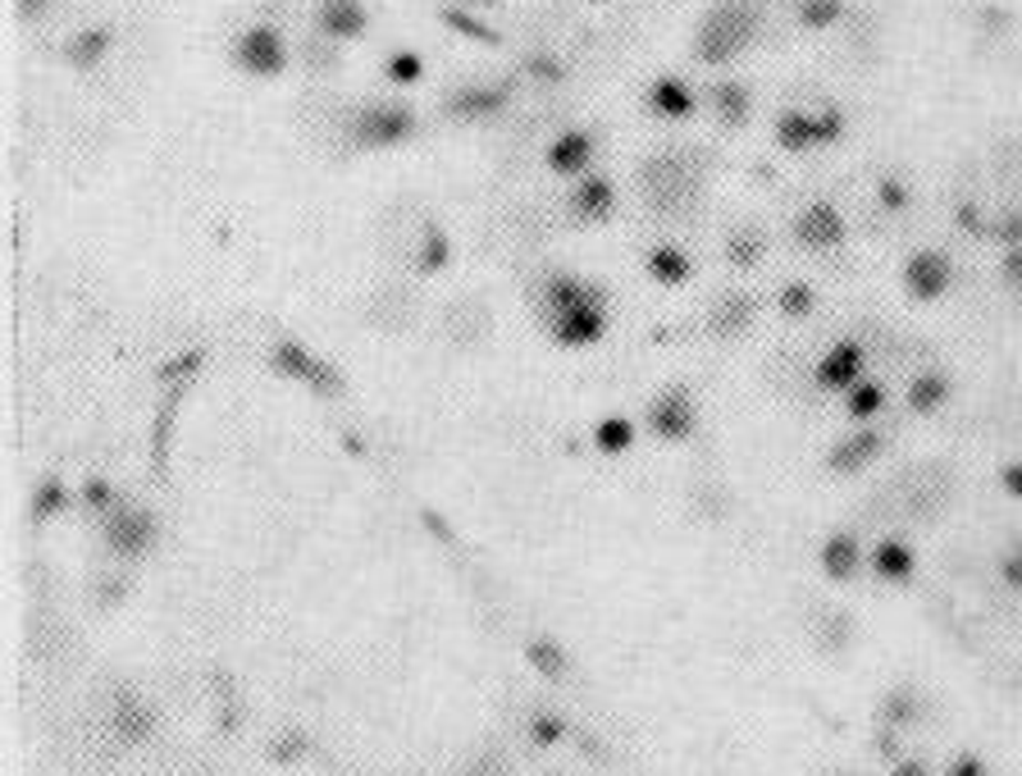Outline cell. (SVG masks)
Returning <instances> with one entry per match:
<instances>
[{
    "label": "cell",
    "instance_id": "cell-1",
    "mask_svg": "<svg viewBox=\"0 0 1022 776\" xmlns=\"http://www.w3.org/2000/svg\"><path fill=\"white\" fill-rule=\"evenodd\" d=\"M703 161L699 152H653L639 165V193L658 215H680L690 210L703 193Z\"/></svg>",
    "mask_w": 1022,
    "mask_h": 776
},
{
    "label": "cell",
    "instance_id": "cell-2",
    "mask_svg": "<svg viewBox=\"0 0 1022 776\" xmlns=\"http://www.w3.org/2000/svg\"><path fill=\"white\" fill-rule=\"evenodd\" d=\"M763 10L753 0H716L694 32V55L703 64H731L758 42Z\"/></svg>",
    "mask_w": 1022,
    "mask_h": 776
},
{
    "label": "cell",
    "instance_id": "cell-3",
    "mask_svg": "<svg viewBox=\"0 0 1022 776\" xmlns=\"http://www.w3.org/2000/svg\"><path fill=\"white\" fill-rule=\"evenodd\" d=\"M411 133H415V110L398 101H374L348 115V142L357 152H389V146H402Z\"/></svg>",
    "mask_w": 1022,
    "mask_h": 776
},
{
    "label": "cell",
    "instance_id": "cell-4",
    "mask_svg": "<svg viewBox=\"0 0 1022 776\" xmlns=\"http://www.w3.org/2000/svg\"><path fill=\"white\" fill-rule=\"evenodd\" d=\"M840 137H845V115L836 105H822V110L794 105V110H781L776 115V146H785L794 156L813 152V146H830Z\"/></svg>",
    "mask_w": 1022,
    "mask_h": 776
},
{
    "label": "cell",
    "instance_id": "cell-5",
    "mask_svg": "<svg viewBox=\"0 0 1022 776\" xmlns=\"http://www.w3.org/2000/svg\"><path fill=\"white\" fill-rule=\"evenodd\" d=\"M234 60H238L242 73H251V79H279V73L288 69V42H283V32L275 23H251L238 37Z\"/></svg>",
    "mask_w": 1022,
    "mask_h": 776
},
{
    "label": "cell",
    "instance_id": "cell-6",
    "mask_svg": "<svg viewBox=\"0 0 1022 776\" xmlns=\"http://www.w3.org/2000/svg\"><path fill=\"white\" fill-rule=\"evenodd\" d=\"M649 430L667 443H685L699 430V402L685 384H671L649 402Z\"/></svg>",
    "mask_w": 1022,
    "mask_h": 776
},
{
    "label": "cell",
    "instance_id": "cell-7",
    "mask_svg": "<svg viewBox=\"0 0 1022 776\" xmlns=\"http://www.w3.org/2000/svg\"><path fill=\"white\" fill-rule=\"evenodd\" d=\"M544 324H548V334L561 348H593L602 334H608V311H602V298H589V302H576V307L548 311Z\"/></svg>",
    "mask_w": 1022,
    "mask_h": 776
},
{
    "label": "cell",
    "instance_id": "cell-8",
    "mask_svg": "<svg viewBox=\"0 0 1022 776\" xmlns=\"http://www.w3.org/2000/svg\"><path fill=\"white\" fill-rule=\"evenodd\" d=\"M954 288V261L944 251H913L904 266V292L913 302H940Z\"/></svg>",
    "mask_w": 1022,
    "mask_h": 776
},
{
    "label": "cell",
    "instance_id": "cell-9",
    "mask_svg": "<svg viewBox=\"0 0 1022 776\" xmlns=\"http://www.w3.org/2000/svg\"><path fill=\"white\" fill-rule=\"evenodd\" d=\"M156 544V516L137 511V507H115L105 511V548L120 552V558H137Z\"/></svg>",
    "mask_w": 1022,
    "mask_h": 776
},
{
    "label": "cell",
    "instance_id": "cell-10",
    "mask_svg": "<svg viewBox=\"0 0 1022 776\" xmlns=\"http://www.w3.org/2000/svg\"><path fill=\"white\" fill-rule=\"evenodd\" d=\"M494 334V311L484 307V298H452L443 311V339L452 348H479Z\"/></svg>",
    "mask_w": 1022,
    "mask_h": 776
},
{
    "label": "cell",
    "instance_id": "cell-11",
    "mask_svg": "<svg viewBox=\"0 0 1022 776\" xmlns=\"http://www.w3.org/2000/svg\"><path fill=\"white\" fill-rule=\"evenodd\" d=\"M794 242L808 247V251H830V247H840L845 242V215L840 206H830V201H808L799 210V219H794Z\"/></svg>",
    "mask_w": 1022,
    "mask_h": 776
},
{
    "label": "cell",
    "instance_id": "cell-12",
    "mask_svg": "<svg viewBox=\"0 0 1022 776\" xmlns=\"http://www.w3.org/2000/svg\"><path fill=\"white\" fill-rule=\"evenodd\" d=\"M863 371H867V352H863V343L840 339L836 348H826V356L817 361L813 380H817V389H826V393H845V389H854V384L863 380Z\"/></svg>",
    "mask_w": 1022,
    "mask_h": 776
},
{
    "label": "cell",
    "instance_id": "cell-13",
    "mask_svg": "<svg viewBox=\"0 0 1022 776\" xmlns=\"http://www.w3.org/2000/svg\"><path fill=\"white\" fill-rule=\"evenodd\" d=\"M566 210H571L576 225H602L612 210H617V193H612V178L602 174H580V183L566 193Z\"/></svg>",
    "mask_w": 1022,
    "mask_h": 776
},
{
    "label": "cell",
    "instance_id": "cell-14",
    "mask_svg": "<svg viewBox=\"0 0 1022 776\" xmlns=\"http://www.w3.org/2000/svg\"><path fill=\"white\" fill-rule=\"evenodd\" d=\"M881 453H886V434L873 430V425H863V430H854L849 438H840L836 448H830L826 466L836 470V475H858L863 466H873Z\"/></svg>",
    "mask_w": 1022,
    "mask_h": 776
},
{
    "label": "cell",
    "instance_id": "cell-15",
    "mask_svg": "<svg viewBox=\"0 0 1022 776\" xmlns=\"http://www.w3.org/2000/svg\"><path fill=\"white\" fill-rule=\"evenodd\" d=\"M370 28V10L361 0H320L316 6V32L329 42H352Z\"/></svg>",
    "mask_w": 1022,
    "mask_h": 776
},
{
    "label": "cell",
    "instance_id": "cell-16",
    "mask_svg": "<svg viewBox=\"0 0 1022 776\" xmlns=\"http://www.w3.org/2000/svg\"><path fill=\"white\" fill-rule=\"evenodd\" d=\"M593 156H598V137H593L589 128H571V133L553 137V146H548V169H553V174H566V178H580V174H589Z\"/></svg>",
    "mask_w": 1022,
    "mask_h": 776
},
{
    "label": "cell",
    "instance_id": "cell-17",
    "mask_svg": "<svg viewBox=\"0 0 1022 776\" xmlns=\"http://www.w3.org/2000/svg\"><path fill=\"white\" fill-rule=\"evenodd\" d=\"M753 315H758V307H753V298L749 292H722V298L712 302V311H708V329H712V339H722V343H731V339H744L749 334V324H753Z\"/></svg>",
    "mask_w": 1022,
    "mask_h": 776
},
{
    "label": "cell",
    "instance_id": "cell-18",
    "mask_svg": "<svg viewBox=\"0 0 1022 776\" xmlns=\"http://www.w3.org/2000/svg\"><path fill=\"white\" fill-rule=\"evenodd\" d=\"M110 731H115L124 745H142V741H151V731H156V713H151L133 690H115V704H110Z\"/></svg>",
    "mask_w": 1022,
    "mask_h": 776
},
{
    "label": "cell",
    "instance_id": "cell-19",
    "mask_svg": "<svg viewBox=\"0 0 1022 776\" xmlns=\"http://www.w3.org/2000/svg\"><path fill=\"white\" fill-rule=\"evenodd\" d=\"M443 110H447V120H462V124L494 120L507 110V87H457L443 101Z\"/></svg>",
    "mask_w": 1022,
    "mask_h": 776
},
{
    "label": "cell",
    "instance_id": "cell-20",
    "mask_svg": "<svg viewBox=\"0 0 1022 776\" xmlns=\"http://www.w3.org/2000/svg\"><path fill=\"white\" fill-rule=\"evenodd\" d=\"M950 393H954V384H950V375H944V371H918L913 380H908L904 406L913 416H931V412H940V406L950 402Z\"/></svg>",
    "mask_w": 1022,
    "mask_h": 776
},
{
    "label": "cell",
    "instance_id": "cell-21",
    "mask_svg": "<svg viewBox=\"0 0 1022 776\" xmlns=\"http://www.w3.org/2000/svg\"><path fill=\"white\" fill-rule=\"evenodd\" d=\"M858 567H863V548H858V539L849 535V530H836L826 544H822V571L830 576V580H854L858 576Z\"/></svg>",
    "mask_w": 1022,
    "mask_h": 776
},
{
    "label": "cell",
    "instance_id": "cell-22",
    "mask_svg": "<svg viewBox=\"0 0 1022 776\" xmlns=\"http://www.w3.org/2000/svg\"><path fill=\"white\" fill-rule=\"evenodd\" d=\"M411 292H402V288H389V292H380V298H374L370 307H365V320L374 324V329H384V334H402V329L411 324Z\"/></svg>",
    "mask_w": 1022,
    "mask_h": 776
},
{
    "label": "cell",
    "instance_id": "cell-23",
    "mask_svg": "<svg viewBox=\"0 0 1022 776\" xmlns=\"http://www.w3.org/2000/svg\"><path fill=\"white\" fill-rule=\"evenodd\" d=\"M873 571L881 576V580H890V584H904V580H913V567H918V558H913V548H908L904 539H881L877 548H873Z\"/></svg>",
    "mask_w": 1022,
    "mask_h": 776
},
{
    "label": "cell",
    "instance_id": "cell-24",
    "mask_svg": "<svg viewBox=\"0 0 1022 776\" xmlns=\"http://www.w3.org/2000/svg\"><path fill=\"white\" fill-rule=\"evenodd\" d=\"M643 266H649V275L658 279V283H690L694 279V261L680 247H671V242H653L649 247V256H643Z\"/></svg>",
    "mask_w": 1022,
    "mask_h": 776
},
{
    "label": "cell",
    "instance_id": "cell-25",
    "mask_svg": "<svg viewBox=\"0 0 1022 776\" xmlns=\"http://www.w3.org/2000/svg\"><path fill=\"white\" fill-rule=\"evenodd\" d=\"M991 169H995V183L1004 201H1022V142H995L991 152Z\"/></svg>",
    "mask_w": 1022,
    "mask_h": 776
},
{
    "label": "cell",
    "instance_id": "cell-26",
    "mask_svg": "<svg viewBox=\"0 0 1022 776\" xmlns=\"http://www.w3.org/2000/svg\"><path fill=\"white\" fill-rule=\"evenodd\" d=\"M649 105L658 110L662 120H690L694 115V92L680 83V79H658L653 87H649Z\"/></svg>",
    "mask_w": 1022,
    "mask_h": 776
},
{
    "label": "cell",
    "instance_id": "cell-27",
    "mask_svg": "<svg viewBox=\"0 0 1022 776\" xmlns=\"http://www.w3.org/2000/svg\"><path fill=\"white\" fill-rule=\"evenodd\" d=\"M110 46H115V32H110V28H87V32H79V37H69L64 60H69L73 69H92V64H101V60L110 55Z\"/></svg>",
    "mask_w": 1022,
    "mask_h": 776
},
{
    "label": "cell",
    "instance_id": "cell-28",
    "mask_svg": "<svg viewBox=\"0 0 1022 776\" xmlns=\"http://www.w3.org/2000/svg\"><path fill=\"white\" fill-rule=\"evenodd\" d=\"M886 384H877V380H858L854 389H845V416L849 421H858V425H867V421H877L881 412H886Z\"/></svg>",
    "mask_w": 1022,
    "mask_h": 776
},
{
    "label": "cell",
    "instance_id": "cell-29",
    "mask_svg": "<svg viewBox=\"0 0 1022 776\" xmlns=\"http://www.w3.org/2000/svg\"><path fill=\"white\" fill-rule=\"evenodd\" d=\"M447 256H452V247H447L443 225L425 219V225H421V242H415V256H411L415 270H421V275H438L447 266Z\"/></svg>",
    "mask_w": 1022,
    "mask_h": 776
},
{
    "label": "cell",
    "instance_id": "cell-30",
    "mask_svg": "<svg viewBox=\"0 0 1022 776\" xmlns=\"http://www.w3.org/2000/svg\"><path fill=\"white\" fill-rule=\"evenodd\" d=\"M270 361H275V371H279L283 380H297V384H311L316 365H320V356H311L307 343H297V339H283V343L275 348Z\"/></svg>",
    "mask_w": 1022,
    "mask_h": 776
},
{
    "label": "cell",
    "instance_id": "cell-31",
    "mask_svg": "<svg viewBox=\"0 0 1022 776\" xmlns=\"http://www.w3.org/2000/svg\"><path fill=\"white\" fill-rule=\"evenodd\" d=\"M922 717H927V704H922L913 690H890V694H886V704H881V722H886V726L913 731Z\"/></svg>",
    "mask_w": 1022,
    "mask_h": 776
},
{
    "label": "cell",
    "instance_id": "cell-32",
    "mask_svg": "<svg viewBox=\"0 0 1022 776\" xmlns=\"http://www.w3.org/2000/svg\"><path fill=\"white\" fill-rule=\"evenodd\" d=\"M525 658H529V668H535L539 676H548V681H561L566 672H571V658H566V649H561L557 640H548V635L529 640V644H525Z\"/></svg>",
    "mask_w": 1022,
    "mask_h": 776
},
{
    "label": "cell",
    "instance_id": "cell-33",
    "mask_svg": "<svg viewBox=\"0 0 1022 776\" xmlns=\"http://www.w3.org/2000/svg\"><path fill=\"white\" fill-rule=\"evenodd\" d=\"M767 256V238L758 234V229H731L726 234V261L735 266V270H753Z\"/></svg>",
    "mask_w": 1022,
    "mask_h": 776
},
{
    "label": "cell",
    "instance_id": "cell-34",
    "mask_svg": "<svg viewBox=\"0 0 1022 776\" xmlns=\"http://www.w3.org/2000/svg\"><path fill=\"white\" fill-rule=\"evenodd\" d=\"M712 105H716V120H722L726 128H740L749 120V87L744 83H716L712 87Z\"/></svg>",
    "mask_w": 1022,
    "mask_h": 776
},
{
    "label": "cell",
    "instance_id": "cell-35",
    "mask_svg": "<svg viewBox=\"0 0 1022 776\" xmlns=\"http://www.w3.org/2000/svg\"><path fill=\"white\" fill-rule=\"evenodd\" d=\"M794 19L804 28L822 32V28H836L845 19V0H794Z\"/></svg>",
    "mask_w": 1022,
    "mask_h": 776
},
{
    "label": "cell",
    "instance_id": "cell-36",
    "mask_svg": "<svg viewBox=\"0 0 1022 776\" xmlns=\"http://www.w3.org/2000/svg\"><path fill=\"white\" fill-rule=\"evenodd\" d=\"M776 307H781V315H789V320H804V315H813V307H817V292H813V283H804V279H789V283L776 292Z\"/></svg>",
    "mask_w": 1022,
    "mask_h": 776
},
{
    "label": "cell",
    "instance_id": "cell-37",
    "mask_svg": "<svg viewBox=\"0 0 1022 776\" xmlns=\"http://www.w3.org/2000/svg\"><path fill=\"white\" fill-rule=\"evenodd\" d=\"M987 238H995V242H1004V247H1018V242H1022V201H1004L1000 210H991Z\"/></svg>",
    "mask_w": 1022,
    "mask_h": 776
},
{
    "label": "cell",
    "instance_id": "cell-38",
    "mask_svg": "<svg viewBox=\"0 0 1022 776\" xmlns=\"http://www.w3.org/2000/svg\"><path fill=\"white\" fill-rule=\"evenodd\" d=\"M593 443H598V453L617 457V453H626L630 443H634V425H630V421H621V416H608V421H598Z\"/></svg>",
    "mask_w": 1022,
    "mask_h": 776
},
{
    "label": "cell",
    "instance_id": "cell-39",
    "mask_svg": "<svg viewBox=\"0 0 1022 776\" xmlns=\"http://www.w3.org/2000/svg\"><path fill=\"white\" fill-rule=\"evenodd\" d=\"M64 503H69L64 485H60L55 475H47L42 485H37V494H32V521H51L55 511H64Z\"/></svg>",
    "mask_w": 1022,
    "mask_h": 776
},
{
    "label": "cell",
    "instance_id": "cell-40",
    "mask_svg": "<svg viewBox=\"0 0 1022 776\" xmlns=\"http://www.w3.org/2000/svg\"><path fill=\"white\" fill-rule=\"evenodd\" d=\"M822 649L826 653H840V649H849V640H854V621L845 617V612H826V621H822Z\"/></svg>",
    "mask_w": 1022,
    "mask_h": 776
},
{
    "label": "cell",
    "instance_id": "cell-41",
    "mask_svg": "<svg viewBox=\"0 0 1022 776\" xmlns=\"http://www.w3.org/2000/svg\"><path fill=\"white\" fill-rule=\"evenodd\" d=\"M421 73H425V64H421V55H415V51L389 55V79L393 83H421Z\"/></svg>",
    "mask_w": 1022,
    "mask_h": 776
},
{
    "label": "cell",
    "instance_id": "cell-42",
    "mask_svg": "<svg viewBox=\"0 0 1022 776\" xmlns=\"http://www.w3.org/2000/svg\"><path fill=\"white\" fill-rule=\"evenodd\" d=\"M301 754H307V735H301V731H283L279 741L270 745V758H275V763H283V767H288V763H297Z\"/></svg>",
    "mask_w": 1022,
    "mask_h": 776
},
{
    "label": "cell",
    "instance_id": "cell-43",
    "mask_svg": "<svg viewBox=\"0 0 1022 776\" xmlns=\"http://www.w3.org/2000/svg\"><path fill=\"white\" fill-rule=\"evenodd\" d=\"M561 717H553V713H539L535 722H529V741H535V745H557L561 741Z\"/></svg>",
    "mask_w": 1022,
    "mask_h": 776
},
{
    "label": "cell",
    "instance_id": "cell-44",
    "mask_svg": "<svg viewBox=\"0 0 1022 776\" xmlns=\"http://www.w3.org/2000/svg\"><path fill=\"white\" fill-rule=\"evenodd\" d=\"M877 201H881L886 210H904L908 201H913V193H908L899 178H881V183H877Z\"/></svg>",
    "mask_w": 1022,
    "mask_h": 776
},
{
    "label": "cell",
    "instance_id": "cell-45",
    "mask_svg": "<svg viewBox=\"0 0 1022 776\" xmlns=\"http://www.w3.org/2000/svg\"><path fill=\"white\" fill-rule=\"evenodd\" d=\"M1000 275H1004V283H1009V288L1018 292V298H1022V242H1018V247H1004Z\"/></svg>",
    "mask_w": 1022,
    "mask_h": 776
},
{
    "label": "cell",
    "instance_id": "cell-46",
    "mask_svg": "<svg viewBox=\"0 0 1022 776\" xmlns=\"http://www.w3.org/2000/svg\"><path fill=\"white\" fill-rule=\"evenodd\" d=\"M124 589H128V580H120V576L101 580V589H96V608H120V603H124Z\"/></svg>",
    "mask_w": 1022,
    "mask_h": 776
},
{
    "label": "cell",
    "instance_id": "cell-47",
    "mask_svg": "<svg viewBox=\"0 0 1022 776\" xmlns=\"http://www.w3.org/2000/svg\"><path fill=\"white\" fill-rule=\"evenodd\" d=\"M1000 576H1004V584H1009V589H1022V544H1013V548L1004 552Z\"/></svg>",
    "mask_w": 1022,
    "mask_h": 776
},
{
    "label": "cell",
    "instance_id": "cell-48",
    "mask_svg": "<svg viewBox=\"0 0 1022 776\" xmlns=\"http://www.w3.org/2000/svg\"><path fill=\"white\" fill-rule=\"evenodd\" d=\"M87 503L101 511H115V489H110L105 479H87Z\"/></svg>",
    "mask_w": 1022,
    "mask_h": 776
},
{
    "label": "cell",
    "instance_id": "cell-49",
    "mask_svg": "<svg viewBox=\"0 0 1022 776\" xmlns=\"http://www.w3.org/2000/svg\"><path fill=\"white\" fill-rule=\"evenodd\" d=\"M324 42H329V37H320V42H307V60H311V69H338V55L333 51H324Z\"/></svg>",
    "mask_w": 1022,
    "mask_h": 776
},
{
    "label": "cell",
    "instance_id": "cell-50",
    "mask_svg": "<svg viewBox=\"0 0 1022 776\" xmlns=\"http://www.w3.org/2000/svg\"><path fill=\"white\" fill-rule=\"evenodd\" d=\"M443 19H447L452 28H457V32H466V37H484V42H494V32L479 28V23H475V19H466V14H457V10H447Z\"/></svg>",
    "mask_w": 1022,
    "mask_h": 776
},
{
    "label": "cell",
    "instance_id": "cell-51",
    "mask_svg": "<svg viewBox=\"0 0 1022 776\" xmlns=\"http://www.w3.org/2000/svg\"><path fill=\"white\" fill-rule=\"evenodd\" d=\"M944 776H991V772H987V763H981V758H972V754H959V758L950 763V772H944Z\"/></svg>",
    "mask_w": 1022,
    "mask_h": 776
},
{
    "label": "cell",
    "instance_id": "cell-52",
    "mask_svg": "<svg viewBox=\"0 0 1022 776\" xmlns=\"http://www.w3.org/2000/svg\"><path fill=\"white\" fill-rule=\"evenodd\" d=\"M1000 485H1004V494L1022 498V462H1004L1000 466Z\"/></svg>",
    "mask_w": 1022,
    "mask_h": 776
},
{
    "label": "cell",
    "instance_id": "cell-53",
    "mask_svg": "<svg viewBox=\"0 0 1022 776\" xmlns=\"http://www.w3.org/2000/svg\"><path fill=\"white\" fill-rule=\"evenodd\" d=\"M890 776H931V772H927V763H918V758H899V763L890 767Z\"/></svg>",
    "mask_w": 1022,
    "mask_h": 776
},
{
    "label": "cell",
    "instance_id": "cell-54",
    "mask_svg": "<svg viewBox=\"0 0 1022 776\" xmlns=\"http://www.w3.org/2000/svg\"><path fill=\"white\" fill-rule=\"evenodd\" d=\"M23 14H28V19H32V14L42 19V14H47V0H23Z\"/></svg>",
    "mask_w": 1022,
    "mask_h": 776
},
{
    "label": "cell",
    "instance_id": "cell-55",
    "mask_svg": "<svg viewBox=\"0 0 1022 776\" xmlns=\"http://www.w3.org/2000/svg\"><path fill=\"white\" fill-rule=\"evenodd\" d=\"M471 776H494V763H479V767H471Z\"/></svg>",
    "mask_w": 1022,
    "mask_h": 776
},
{
    "label": "cell",
    "instance_id": "cell-56",
    "mask_svg": "<svg viewBox=\"0 0 1022 776\" xmlns=\"http://www.w3.org/2000/svg\"><path fill=\"white\" fill-rule=\"evenodd\" d=\"M589 6H602V0H589Z\"/></svg>",
    "mask_w": 1022,
    "mask_h": 776
},
{
    "label": "cell",
    "instance_id": "cell-57",
    "mask_svg": "<svg viewBox=\"0 0 1022 776\" xmlns=\"http://www.w3.org/2000/svg\"><path fill=\"white\" fill-rule=\"evenodd\" d=\"M484 6H488V0H484Z\"/></svg>",
    "mask_w": 1022,
    "mask_h": 776
}]
</instances>
